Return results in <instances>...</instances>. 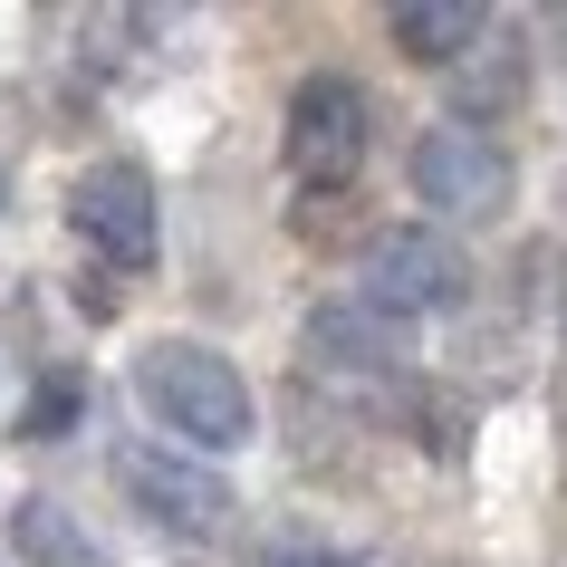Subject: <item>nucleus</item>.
I'll use <instances>...</instances> for the list:
<instances>
[{
    "instance_id": "nucleus-1",
    "label": "nucleus",
    "mask_w": 567,
    "mask_h": 567,
    "mask_svg": "<svg viewBox=\"0 0 567 567\" xmlns=\"http://www.w3.org/2000/svg\"><path fill=\"white\" fill-rule=\"evenodd\" d=\"M135 394H145V414L174 433V452H240L260 433V404L240 385L231 357H212L203 337H154L145 357H135Z\"/></svg>"
},
{
    "instance_id": "nucleus-2",
    "label": "nucleus",
    "mask_w": 567,
    "mask_h": 567,
    "mask_svg": "<svg viewBox=\"0 0 567 567\" xmlns=\"http://www.w3.org/2000/svg\"><path fill=\"white\" fill-rule=\"evenodd\" d=\"M509 193H519V174H509V145L491 135V125H462V116H443V125H423L414 135V203H433L443 221H501L509 212Z\"/></svg>"
},
{
    "instance_id": "nucleus-3",
    "label": "nucleus",
    "mask_w": 567,
    "mask_h": 567,
    "mask_svg": "<svg viewBox=\"0 0 567 567\" xmlns=\"http://www.w3.org/2000/svg\"><path fill=\"white\" fill-rule=\"evenodd\" d=\"M357 299L365 308H385V318H443V308H462L472 299V260L452 250L443 231H423V221H394V231H375L365 240V260H357Z\"/></svg>"
},
{
    "instance_id": "nucleus-4",
    "label": "nucleus",
    "mask_w": 567,
    "mask_h": 567,
    "mask_svg": "<svg viewBox=\"0 0 567 567\" xmlns=\"http://www.w3.org/2000/svg\"><path fill=\"white\" fill-rule=\"evenodd\" d=\"M116 491L135 509H145L154 529H174V538H221L231 529V491H221V472L212 462H193V452L174 443H116Z\"/></svg>"
},
{
    "instance_id": "nucleus-5",
    "label": "nucleus",
    "mask_w": 567,
    "mask_h": 567,
    "mask_svg": "<svg viewBox=\"0 0 567 567\" xmlns=\"http://www.w3.org/2000/svg\"><path fill=\"white\" fill-rule=\"evenodd\" d=\"M365 96L347 87V78H308L299 96H289V174L318 183V193H347V183L365 174Z\"/></svg>"
},
{
    "instance_id": "nucleus-6",
    "label": "nucleus",
    "mask_w": 567,
    "mask_h": 567,
    "mask_svg": "<svg viewBox=\"0 0 567 567\" xmlns=\"http://www.w3.org/2000/svg\"><path fill=\"white\" fill-rule=\"evenodd\" d=\"M68 221H78L116 269H145L154 260V183H145V164H96V174H78Z\"/></svg>"
},
{
    "instance_id": "nucleus-7",
    "label": "nucleus",
    "mask_w": 567,
    "mask_h": 567,
    "mask_svg": "<svg viewBox=\"0 0 567 567\" xmlns=\"http://www.w3.org/2000/svg\"><path fill=\"white\" fill-rule=\"evenodd\" d=\"M308 357H318V365H365V375H385V365L414 357V328L385 318V308H365V299H328L318 318H308Z\"/></svg>"
},
{
    "instance_id": "nucleus-8",
    "label": "nucleus",
    "mask_w": 567,
    "mask_h": 567,
    "mask_svg": "<svg viewBox=\"0 0 567 567\" xmlns=\"http://www.w3.org/2000/svg\"><path fill=\"white\" fill-rule=\"evenodd\" d=\"M491 39V10L481 0H404L394 10V49H414L423 68H462Z\"/></svg>"
},
{
    "instance_id": "nucleus-9",
    "label": "nucleus",
    "mask_w": 567,
    "mask_h": 567,
    "mask_svg": "<svg viewBox=\"0 0 567 567\" xmlns=\"http://www.w3.org/2000/svg\"><path fill=\"white\" fill-rule=\"evenodd\" d=\"M10 538H20V558H30V567H106V558L87 548V529H78L59 501H20Z\"/></svg>"
},
{
    "instance_id": "nucleus-10",
    "label": "nucleus",
    "mask_w": 567,
    "mask_h": 567,
    "mask_svg": "<svg viewBox=\"0 0 567 567\" xmlns=\"http://www.w3.org/2000/svg\"><path fill=\"white\" fill-rule=\"evenodd\" d=\"M519 96V49L509 39H481L472 59H462V125H491Z\"/></svg>"
},
{
    "instance_id": "nucleus-11",
    "label": "nucleus",
    "mask_w": 567,
    "mask_h": 567,
    "mask_svg": "<svg viewBox=\"0 0 567 567\" xmlns=\"http://www.w3.org/2000/svg\"><path fill=\"white\" fill-rule=\"evenodd\" d=\"M78 404H87V385H78V375H49V385H39V404H30V443L68 433V414H78Z\"/></svg>"
},
{
    "instance_id": "nucleus-12",
    "label": "nucleus",
    "mask_w": 567,
    "mask_h": 567,
    "mask_svg": "<svg viewBox=\"0 0 567 567\" xmlns=\"http://www.w3.org/2000/svg\"><path fill=\"white\" fill-rule=\"evenodd\" d=\"M269 567H347V558H318V548H289V558H269Z\"/></svg>"
},
{
    "instance_id": "nucleus-13",
    "label": "nucleus",
    "mask_w": 567,
    "mask_h": 567,
    "mask_svg": "<svg viewBox=\"0 0 567 567\" xmlns=\"http://www.w3.org/2000/svg\"><path fill=\"white\" fill-rule=\"evenodd\" d=\"M558 328H567V289H558Z\"/></svg>"
}]
</instances>
